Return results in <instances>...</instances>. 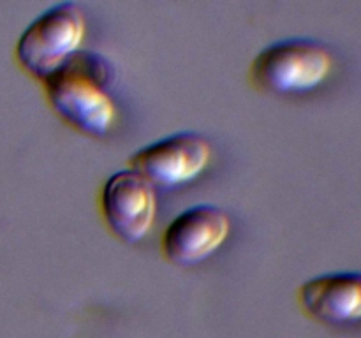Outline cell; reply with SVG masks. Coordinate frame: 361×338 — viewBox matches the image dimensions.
Instances as JSON below:
<instances>
[{
    "mask_svg": "<svg viewBox=\"0 0 361 338\" xmlns=\"http://www.w3.org/2000/svg\"><path fill=\"white\" fill-rule=\"evenodd\" d=\"M115 67L106 56L78 49L55 73L42 80L46 97L63 120L92 136L111 129L116 106L109 95Z\"/></svg>",
    "mask_w": 361,
    "mask_h": 338,
    "instance_id": "cell-1",
    "label": "cell"
},
{
    "mask_svg": "<svg viewBox=\"0 0 361 338\" xmlns=\"http://www.w3.org/2000/svg\"><path fill=\"white\" fill-rule=\"evenodd\" d=\"M303 312L331 326L361 323V271H328L298 287Z\"/></svg>",
    "mask_w": 361,
    "mask_h": 338,
    "instance_id": "cell-7",
    "label": "cell"
},
{
    "mask_svg": "<svg viewBox=\"0 0 361 338\" xmlns=\"http://www.w3.org/2000/svg\"><path fill=\"white\" fill-rule=\"evenodd\" d=\"M87 28L80 4L73 0L53 4L42 11L20 35L16 58L32 76L44 80L78 51Z\"/></svg>",
    "mask_w": 361,
    "mask_h": 338,
    "instance_id": "cell-3",
    "label": "cell"
},
{
    "mask_svg": "<svg viewBox=\"0 0 361 338\" xmlns=\"http://www.w3.org/2000/svg\"><path fill=\"white\" fill-rule=\"evenodd\" d=\"M335 65L330 46L310 37H288L264 46L249 69L254 87L275 94L309 92L326 81Z\"/></svg>",
    "mask_w": 361,
    "mask_h": 338,
    "instance_id": "cell-2",
    "label": "cell"
},
{
    "mask_svg": "<svg viewBox=\"0 0 361 338\" xmlns=\"http://www.w3.org/2000/svg\"><path fill=\"white\" fill-rule=\"evenodd\" d=\"M101 211L109 227L126 242H140L155 218V189L134 169L109 176L101 190Z\"/></svg>",
    "mask_w": 361,
    "mask_h": 338,
    "instance_id": "cell-5",
    "label": "cell"
},
{
    "mask_svg": "<svg viewBox=\"0 0 361 338\" xmlns=\"http://www.w3.org/2000/svg\"><path fill=\"white\" fill-rule=\"evenodd\" d=\"M212 157V144L203 134L180 130L137 148L129 165L152 185L176 187L196 178Z\"/></svg>",
    "mask_w": 361,
    "mask_h": 338,
    "instance_id": "cell-4",
    "label": "cell"
},
{
    "mask_svg": "<svg viewBox=\"0 0 361 338\" xmlns=\"http://www.w3.org/2000/svg\"><path fill=\"white\" fill-rule=\"evenodd\" d=\"M231 220L221 206L200 203L180 211L162 232V252L176 264L207 259L228 238Z\"/></svg>",
    "mask_w": 361,
    "mask_h": 338,
    "instance_id": "cell-6",
    "label": "cell"
}]
</instances>
